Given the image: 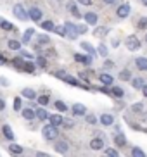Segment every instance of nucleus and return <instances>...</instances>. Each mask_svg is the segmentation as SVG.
<instances>
[{"label": "nucleus", "instance_id": "6e6d98bb", "mask_svg": "<svg viewBox=\"0 0 147 157\" xmlns=\"http://www.w3.org/2000/svg\"><path fill=\"white\" fill-rule=\"evenodd\" d=\"M142 4H144V5H147V0H142Z\"/></svg>", "mask_w": 147, "mask_h": 157}, {"label": "nucleus", "instance_id": "bb28decb", "mask_svg": "<svg viewBox=\"0 0 147 157\" xmlns=\"http://www.w3.org/2000/svg\"><path fill=\"white\" fill-rule=\"evenodd\" d=\"M81 48H85V50H87L88 54H92V57L95 56V50H93V47L90 45V43H87V42H83V43H81Z\"/></svg>", "mask_w": 147, "mask_h": 157}, {"label": "nucleus", "instance_id": "5701e85b", "mask_svg": "<svg viewBox=\"0 0 147 157\" xmlns=\"http://www.w3.org/2000/svg\"><path fill=\"white\" fill-rule=\"evenodd\" d=\"M23 117L24 119H35V111H31V109H23Z\"/></svg>", "mask_w": 147, "mask_h": 157}, {"label": "nucleus", "instance_id": "49530a36", "mask_svg": "<svg viewBox=\"0 0 147 157\" xmlns=\"http://www.w3.org/2000/svg\"><path fill=\"white\" fill-rule=\"evenodd\" d=\"M133 111H135V112H142V104H135V105H133Z\"/></svg>", "mask_w": 147, "mask_h": 157}, {"label": "nucleus", "instance_id": "603ef678", "mask_svg": "<svg viewBox=\"0 0 147 157\" xmlns=\"http://www.w3.org/2000/svg\"><path fill=\"white\" fill-rule=\"evenodd\" d=\"M142 93H144V97H147V85L142 88Z\"/></svg>", "mask_w": 147, "mask_h": 157}, {"label": "nucleus", "instance_id": "f3484780", "mask_svg": "<svg viewBox=\"0 0 147 157\" xmlns=\"http://www.w3.org/2000/svg\"><path fill=\"white\" fill-rule=\"evenodd\" d=\"M114 142L116 145H120V147H125V143H126V138H125V135L123 133H118L114 136Z\"/></svg>", "mask_w": 147, "mask_h": 157}, {"label": "nucleus", "instance_id": "72a5a7b5", "mask_svg": "<svg viewBox=\"0 0 147 157\" xmlns=\"http://www.w3.org/2000/svg\"><path fill=\"white\" fill-rule=\"evenodd\" d=\"M31 35H33V29L30 28V29H26V33H24V36H23V43H28L30 42V38H31Z\"/></svg>", "mask_w": 147, "mask_h": 157}, {"label": "nucleus", "instance_id": "b1692460", "mask_svg": "<svg viewBox=\"0 0 147 157\" xmlns=\"http://www.w3.org/2000/svg\"><path fill=\"white\" fill-rule=\"evenodd\" d=\"M23 97H26V98H35V97H37V93L33 92L31 88H24V90H23Z\"/></svg>", "mask_w": 147, "mask_h": 157}, {"label": "nucleus", "instance_id": "39448f33", "mask_svg": "<svg viewBox=\"0 0 147 157\" xmlns=\"http://www.w3.org/2000/svg\"><path fill=\"white\" fill-rule=\"evenodd\" d=\"M116 14H118V17H121V19L128 17V14H130V5H128V4H121L120 7H118V10H116Z\"/></svg>", "mask_w": 147, "mask_h": 157}, {"label": "nucleus", "instance_id": "6ab92c4d", "mask_svg": "<svg viewBox=\"0 0 147 157\" xmlns=\"http://www.w3.org/2000/svg\"><path fill=\"white\" fill-rule=\"evenodd\" d=\"M2 131H4V136H5V138L14 140V133H12V129H10V126H7V124H5L4 128H2Z\"/></svg>", "mask_w": 147, "mask_h": 157}, {"label": "nucleus", "instance_id": "ea45409f", "mask_svg": "<svg viewBox=\"0 0 147 157\" xmlns=\"http://www.w3.org/2000/svg\"><path fill=\"white\" fill-rule=\"evenodd\" d=\"M106 157H118V152L113 150V148H107V150H106Z\"/></svg>", "mask_w": 147, "mask_h": 157}, {"label": "nucleus", "instance_id": "7c9ffc66", "mask_svg": "<svg viewBox=\"0 0 147 157\" xmlns=\"http://www.w3.org/2000/svg\"><path fill=\"white\" fill-rule=\"evenodd\" d=\"M130 78H132V74H130V71H126V69H125V71H121V73H120V79H123V81H128Z\"/></svg>", "mask_w": 147, "mask_h": 157}, {"label": "nucleus", "instance_id": "37998d69", "mask_svg": "<svg viewBox=\"0 0 147 157\" xmlns=\"http://www.w3.org/2000/svg\"><path fill=\"white\" fill-rule=\"evenodd\" d=\"M138 28H147V19L145 17H142V19H140V21H138Z\"/></svg>", "mask_w": 147, "mask_h": 157}, {"label": "nucleus", "instance_id": "8fccbe9b", "mask_svg": "<svg viewBox=\"0 0 147 157\" xmlns=\"http://www.w3.org/2000/svg\"><path fill=\"white\" fill-rule=\"evenodd\" d=\"M0 83L4 85V86H7V79H5L4 76H2V78H0Z\"/></svg>", "mask_w": 147, "mask_h": 157}, {"label": "nucleus", "instance_id": "a19ab883", "mask_svg": "<svg viewBox=\"0 0 147 157\" xmlns=\"http://www.w3.org/2000/svg\"><path fill=\"white\" fill-rule=\"evenodd\" d=\"M87 123H90V124H95V123H97L95 116H93V114H88V116H87Z\"/></svg>", "mask_w": 147, "mask_h": 157}, {"label": "nucleus", "instance_id": "dca6fc26", "mask_svg": "<svg viewBox=\"0 0 147 157\" xmlns=\"http://www.w3.org/2000/svg\"><path fill=\"white\" fill-rule=\"evenodd\" d=\"M73 112L76 116H81V114H85V112H87V109H85V105H83V104H76V105L73 107Z\"/></svg>", "mask_w": 147, "mask_h": 157}, {"label": "nucleus", "instance_id": "5fc2aeb1", "mask_svg": "<svg viewBox=\"0 0 147 157\" xmlns=\"http://www.w3.org/2000/svg\"><path fill=\"white\" fill-rule=\"evenodd\" d=\"M4 62H5V59H4V57H0V66L4 64Z\"/></svg>", "mask_w": 147, "mask_h": 157}, {"label": "nucleus", "instance_id": "58836bf2", "mask_svg": "<svg viewBox=\"0 0 147 157\" xmlns=\"http://www.w3.org/2000/svg\"><path fill=\"white\" fill-rule=\"evenodd\" d=\"M14 109H16V111H21V98L19 97L14 98Z\"/></svg>", "mask_w": 147, "mask_h": 157}, {"label": "nucleus", "instance_id": "f03ea898", "mask_svg": "<svg viewBox=\"0 0 147 157\" xmlns=\"http://www.w3.org/2000/svg\"><path fill=\"white\" fill-rule=\"evenodd\" d=\"M12 14L16 16L19 21H26V19L30 17V14H28L26 10H24V7H23L21 4H16V5L12 7Z\"/></svg>", "mask_w": 147, "mask_h": 157}, {"label": "nucleus", "instance_id": "cd10ccee", "mask_svg": "<svg viewBox=\"0 0 147 157\" xmlns=\"http://www.w3.org/2000/svg\"><path fill=\"white\" fill-rule=\"evenodd\" d=\"M0 28L5 29V31H9V29H12V24L9 21H5V19H0Z\"/></svg>", "mask_w": 147, "mask_h": 157}, {"label": "nucleus", "instance_id": "0eeeda50", "mask_svg": "<svg viewBox=\"0 0 147 157\" xmlns=\"http://www.w3.org/2000/svg\"><path fill=\"white\" fill-rule=\"evenodd\" d=\"M30 17H31L33 21H40L42 19V10L38 9V7H31V9H30Z\"/></svg>", "mask_w": 147, "mask_h": 157}, {"label": "nucleus", "instance_id": "79ce46f5", "mask_svg": "<svg viewBox=\"0 0 147 157\" xmlns=\"http://www.w3.org/2000/svg\"><path fill=\"white\" fill-rule=\"evenodd\" d=\"M37 64L40 66V67H45V66H47V60L43 59V57H38V59H37Z\"/></svg>", "mask_w": 147, "mask_h": 157}, {"label": "nucleus", "instance_id": "aec40b11", "mask_svg": "<svg viewBox=\"0 0 147 157\" xmlns=\"http://www.w3.org/2000/svg\"><path fill=\"white\" fill-rule=\"evenodd\" d=\"M42 28L45 29V31H54V29H55V24L52 23V21H43V23H42Z\"/></svg>", "mask_w": 147, "mask_h": 157}, {"label": "nucleus", "instance_id": "4d7b16f0", "mask_svg": "<svg viewBox=\"0 0 147 157\" xmlns=\"http://www.w3.org/2000/svg\"><path fill=\"white\" fill-rule=\"evenodd\" d=\"M102 157H106V155H102Z\"/></svg>", "mask_w": 147, "mask_h": 157}, {"label": "nucleus", "instance_id": "864d4df0", "mask_svg": "<svg viewBox=\"0 0 147 157\" xmlns=\"http://www.w3.org/2000/svg\"><path fill=\"white\" fill-rule=\"evenodd\" d=\"M104 2H106V4H114L116 0H104Z\"/></svg>", "mask_w": 147, "mask_h": 157}, {"label": "nucleus", "instance_id": "f257e3e1", "mask_svg": "<svg viewBox=\"0 0 147 157\" xmlns=\"http://www.w3.org/2000/svg\"><path fill=\"white\" fill-rule=\"evenodd\" d=\"M42 133H43V138H45V140H55L57 136H59V131H57V128H55V126H52V124L43 126Z\"/></svg>", "mask_w": 147, "mask_h": 157}, {"label": "nucleus", "instance_id": "f704fd0d", "mask_svg": "<svg viewBox=\"0 0 147 157\" xmlns=\"http://www.w3.org/2000/svg\"><path fill=\"white\" fill-rule=\"evenodd\" d=\"M55 33H57V35H61V36H68V33H66L64 26H55Z\"/></svg>", "mask_w": 147, "mask_h": 157}, {"label": "nucleus", "instance_id": "20e7f679", "mask_svg": "<svg viewBox=\"0 0 147 157\" xmlns=\"http://www.w3.org/2000/svg\"><path fill=\"white\" fill-rule=\"evenodd\" d=\"M64 28H66V33H68L69 38H76L78 36V26H74L73 23H66Z\"/></svg>", "mask_w": 147, "mask_h": 157}, {"label": "nucleus", "instance_id": "a878e982", "mask_svg": "<svg viewBox=\"0 0 147 157\" xmlns=\"http://www.w3.org/2000/svg\"><path fill=\"white\" fill-rule=\"evenodd\" d=\"M132 85H133V88H144L145 86V85H144V78H133Z\"/></svg>", "mask_w": 147, "mask_h": 157}, {"label": "nucleus", "instance_id": "c03bdc74", "mask_svg": "<svg viewBox=\"0 0 147 157\" xmlns=\"http://www.w3.org/2000/svg\"><path fill=\"white\" fill-rule=\"evenodd\" d=\"M38 42H40V43H47V42H49V38H47L45 35H38Z\"/></svg>", "mask_w": 147, "mask_h": 157}, {"label": "nucleus", "instance_id": "c85d7f7f", "mask_svg": "<svg viewBox=\"0 0 147 157\" xmlns=\"http://www.w3.org/2000/svg\"><path fill=\"white\" fill-rule=\"evenodd\" d=\"M7 45H9L10 50H19V48H21V43L16 42V40H9V43H7Z\"/></svg>", "mask_w": 147, "mask_h": 157}, {"label": "nucleus", "instance_id": "e433bc0d", "mask_svg": "<svg viewBox=\"0 0 147 157\" xmlns=\"http://www.w3.org/2000/svg\"><path fill=\"white\" fill-rule=\"evenodd\" d=\"M64 81H68L69 85H74V86H78V85H80V81H78V79L71 78V76H66V78H64Z\"/></svg>", "mask_w": 147, "mask_h": 157}, {"label": "nucleus", "instance_id": "09e8293b", "mask_svg": "<svg viewBox=\"0 0 147 157\" xmlns=\"http://www.w3.org/2000/svg\"><path fill=\"white\" fill-rule=\"evenodd\" d=\"M87 31V26H78V33H85Z\"/></svg>", "mask_w": 147, "mask_h": 157}, {"label": "nucleus", "instance_id": "6e6552de", "mask_svg": "<svg viewBox=\"0 0 147 157\" xmlns=\"http://www.w3.org/2000/svg\"><path fill=\"white\" fill-rule=\"evenodd\" d=\"M135 66H137V69H140V71H147V59L145 57L135 59Z\"/></svg>", "mask_w": 147, "mask_h": 157}, {"label": "nucleus", "instance_id": "423d86ee", "mask_svg": "<svg viewBox=\"0 0 147 157\" xmlns=\"http://www.w3.org/2000/svg\"><path fill=\"white\" fill-rule=\"evenodd\" d=\"M49 119H50V124L55 126V128H57V126H61L62 123H64V121H62V117H61L59 114H50V116H49Z\"/></svg>", "mask_w": 147, "mask_h": 157}, {"label": "nucleus", "instance_id": "3c124183", "mask_svg": "<svg viewBox=\"0 0 147 157\" xmlns=\"http://www.w3.org/2000/svg\"><path fill=\"white\" fill-rule=\"evenodd\" d=\"M4 107H5V102L0 98V111H4Z\"/></svg>", "mask_w": 147, "mask_h": 157}, {"label": "nucleus", "instance_id": "4468645a", "mask_svg": "<svg viewBox=\"0 0 147 157\" xmlns=\"http://www.w3.org/2000/svg\"><path fill=\"white\" fill-rule=\"evenodd\" d=\"M74 60L76 62H83V64H92V57H85V56H80V54L74 56Z\"/></svg>", "mask_w": 147, "mask_h": 157}, {"label": "nucleus", "instance_id": "7ed1b4c3", "mask_svg": "<svg viewBox=\"0 0 147 157\" xmlns=\"http://www.w3.org/2000/svg\"><path fill=\"white\" fill-rule=\"evenodd\" d=\"M126 48L128 50H138L140 48V42L137 36H128L126 38Z\"/></svg>", "mask_w": 147, "mask_h": 157}, {"label": "nucleus", "instance_id": "13d9d810", "mask_svg": "<svg viewBox=\"0 0 147 157\" xmlns=\"http://www.w3.org/2000/svg\"><path fill=\"white\" fill-rule=\"evenodd\" d=\"M145 40H147V36H145Z\"/></svg>", "mask_w": 147, "mask_h": 157}, {"label": "nucleus", "instance_id": "a211bd4d", "mask_svg": "<svg viewBox=\"0 0 147 157\" xmlns=\"http://www.w3.org/2000/svg\"><path fill=\"white\" fill-rule=\"evenodd\" d=\"M85 21H87L88 24H95L97 23V14H93V12H87V14H85Z\"/></svg>", "mask_w": 147, "mask_h": 157}, {"label": "nucleus", "instance_id": "1a4fd4ad", "mask_svg": "<svg viewBox=\"0 0 147 157\" xmlns=\"http://www.w3.org/2000/svg\"><path fill=\"white\" fill-rule=\"evenodd\" d=\"M101 123L104 126H111L113 123H114V117H113L111 114H102L101 116Z\"/></svg>", "mask_w": 147, "mask_h": 157}, {"label": "nucleus", "instance_id": "ddd939ff", "mask_svg": "<svg viewBox=\"0 0 147 157\" xmlns=\"http://www.w3.org/2000/svg\"><path fill=\"white\" fill-rule=\"evenodd\" d=\"M35 117H37V119H40V121H45V119H49V114L45 112V109H37Z\"/></svg>", "mask_w": 147, "mask_h": 157}, {"label": "nucleus", "instance_id": "412c9836", "mask_svg": "<svg viewBox=\"0 0 147 157\" xmlns=\"http://www.w3.org/2000/svg\"><path fill=\"white\" fill-rule=\"evenodd\" d=\"M107 31H109L107 28H97V29H93V36H97V38H102L104 35H107Z\"/></svg>", "mask_w": 147, "mask_h": 157}, {"label": "nucleus", "instance_id": "2f4dec72", "mask_svg": "<svg viewBox=\"0 0 147 157\" xmlns=\"http://www.w3.org/2000/svg\"><path fill=\"white\" fill-rule=\"evenodd\" d=\"M55 109H57V111H61V112H62V111L66 112V109H68V105H66L64 102H61V100H57V102H55Z\"/></svg>", "mask_w": 147, "mask_h": 157}, {"label": "nucleus", "instance_id": "4c0bfd02", "mask_svg": "<svg viewBox=\"0 0 147 157\" xmlns=\"http://www.w3.org/2000/svg\"><path fill=\"white\" fill-rule=\"evenodd\" d=\"M38 104H40V105H47V104H49V97H47V95L38 97Z\"/></svg>", "mask_w": 147, "mask_h": 157}, {"label": "nucleus", "instance_id": "f8f14e48", "mask_svg": "<svg viewBox=\"0 0 147 157\" xmlns=\"http://www.w3.org/2000/svg\"><path fill=\"white\" fill-rule=\"evenodd\" d=\"M90 147H92L93 150H101V148L104 147V142H102L101 138H93L92 142H90Z\"/></svg>", "mask_w": 147, "mask_h": 157}, {"label": "nucleus", "instance_id": "9b49d317", "mask_svg": "<svg viewBox=\"0 0 147 157\" xmlns=\"http://www.w3.org/2000/svg\"><path fill=\"white\" fill-rule=\"evenodd\" d=\"M68 9H69V12H71V14L74 16V17H81V14H80V10L76 9V4H74V2H68Z\"/></svg>", "mask_w": 147, "mask_h": 157}, {"label": "nucleus", "instance_id": "c9c22d12", "mask_svg": "<svg viewBox=\"0 0 147 157\" xmlns=\"http://www.w3.org/2000/svg\"><path fill=\"white\" fill-rule=\"evenodd\" d=\"M23 69H24V71H28V73H33V71H35V66H33L31 62H24Z\"/></svg>", "mask_w": 147, "mask_h": 157}, {"label": "nucleus", "instance_id": "4be33fe9", "mask_svg": "<svg viewBox=\"0 0 147 157\" xmlns=\"http://www.w3.org/2000/svg\"><path fill=\"white\" fill-rule=\"evenodd\" d=\"M111 93H113L114 97L121 98V97H123V95H125V90H123V88H120V86H114V88H113V90H111Z\"/></svg>", "mask_w": 147, "mask_h": 157}, {"label": "nucleus", "instance_id": "2eb2a0df", "mask_svg": "<svg viewBox=\"0 0 147 157\" xmlns=\"http://www.w3.org/2000/svg\"><path fill=\"white\" fill-rule=\"evenodd\" d=\"M99 78H101V81H102L104 85H113V76H111V74L102 73L101 76H99Z\"/></svg>", "mask_w": 147, "mask_h": 157}, {"label": "nucleus", "instance_id": "473e14b6", "mask_svg": "<svg viewBox=\"0 0 147 157\" xmlns=\"http://www.w3.org/2000/svg\"><path fill=\"white\" fill-rule=\"evenodd\" d=\"M107 52H109V50H107V47L104 45V43H101V45H99V56L106 57V56H107Z\"/></svg>", "mask_w": 147, "mask_h": 157}, {"label": "nucleus", "instance_id": "a18cd8bd", "mask_svg": "<svg viewBox=\"0 0 147 157\" xmlns=\"http://www.w3.org/2000/svg\"><path fill=\"white\" fill-rule=\"evenodd\" d=\"M113 66H114V62H113V60H107V59H106V62H104V67H106V69H111Z\"/></svg>", "mask_w": 147, "mask_h": 157}, {"label": "nucleus", "instance_id": "9d476101", "mask_svg": "<svg viewBox=\"0 0 147 157\" xmlns=\"http://www.w3.org/2000/svg\"><path fill=\"white\" fill-rule=\"evenodd\" d=\"M68 148H69V143L68 142H57V143H55V150L61 152V154L68 152Z\"/></svg>", "mask_w": 147, "mask_h": 157}, {"label": "nucleus", "instance_id": "c756f323", "mask_svg": "<svg viewBox=\"0 0 147 157\" xmlns=\"http://www.w3.org/2000/svg\"><path fill=\"white\" fill-rule=\"evenodd\" d=\"M132 155H133V157H145V154H144V150H142V148L133 147V150H132Z\"/></svg>", "mask_w": 147, "mask_h": 157}, {"label": "nucleus", "instance_id": "de8ad7c7", "mask_svg": "<svg viewBox=\"0 0 147 157\" xmlns=\"http://www.w3.org/2000/svg\"><path fill=\"white\" fill-rule=\"evenodd\" d=\"M78 2L81 5H90V4H92V0H78Z\"/></svg>", "mask_w": 147, "mask_h": 157}, {"label": "nucleus", "instance_id": "393cba45", "mask_svg": "<svg viewBox=\"0 0 147 157\" xmlns=\"http://www.w3.org/2000/svg\"><path fill=\"white\" fill-rule=\"evenodd\" d=\"M9 150L12 154H21V152H23V147L18 145V143H12V145H9Z\"/></svg>", "mask_w": 147, "mask_h": 157}]
</instances>
